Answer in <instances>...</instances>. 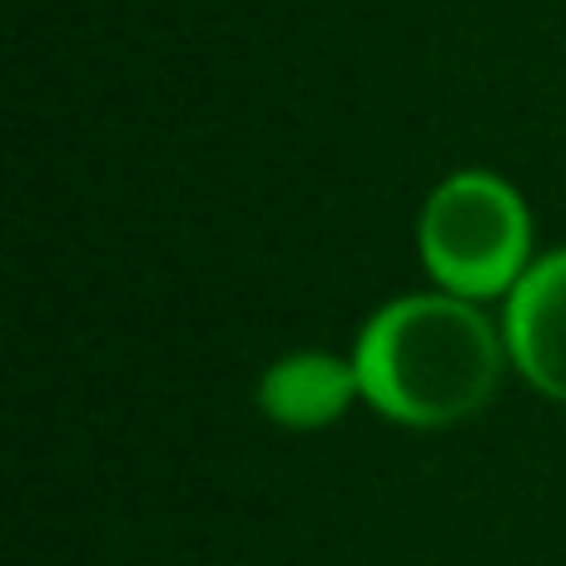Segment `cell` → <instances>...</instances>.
<instances>
[{
    "label": "cell",
    "mask_w": 566,
    "mask_h": 566,
    "mask_svg": "<svg viewBox=\"0 0 566 566\" xmlns=\"http://www.w3.org/2000/svg\"><path fill=\"white\" fill-rule=\"evenodd\" d=\"M358 388L382 418L408 428L462 422L497 392L502 343L472 303L418 293L398 298L363 328Z\"/></svg>",
    "instance_id": "cell-1"
},
{
    "label": "cell",
    "mask_w": 566,
    "mask_h": 566,
    "mask_svg": "<svg viewBox=\"0 0 566 566\" xmlns=\"http://www.w3.org/2000/svg\"><path fill=\"white\" fill-rule=\"evenodd\" d=\"M422 264L458 298H492L527 274V209L492 175H458L422 209Z\"/></svg>",
    "instance_id": "cell-2"
},
{
    "label": "cell",
    "mask_w": 566,
    "mask_h": 566,
    "mask_svg": "<svg viewBox=\"0 0 566 566\" xmlns=\"http://www.w3.org/2000/svg\"><path fill=\"white\" fill-rule=\"evenodd\" d=\"M358 368L338 363L328 353H293V358L274 363L259 382V402L279 428H328L343 418L353 398H358Z\"/></svg>",
    "instance_id": "cell-4"
},
{
    "label": "cell",
    "mask_w": 566,
    "mask_h": 566,
    "mask_svg": "<svg viewBox=\"0 0 566 566\" xmlns=\"http://www.w3.org/2000/svg\"><path fill=\"white\" fill-rule=\"evenodd\" d=\"M507 353L537 392L566 402V249L527 269L507 298Z\"/></svg>",
    "instance_id": "cell-3"
}]
</instances>
